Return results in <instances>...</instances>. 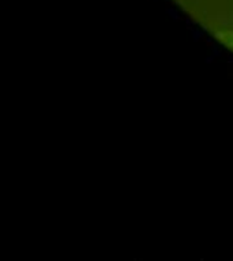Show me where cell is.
<instances>
[{"mask_svg":"<svg viewBox=\"0 0 233 261\" xmlns=\"http://www.w3.org/2000/svg\"><path fill=\"white\" fill-rule=\"evenodd\" d=\"M216 37L225 46L233 50V32H217Z\"/></svg>","mask_w":233,"mask_h":261,"instance_id":"1","label":"cell"}]
</instances>
